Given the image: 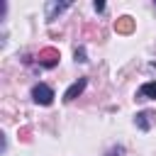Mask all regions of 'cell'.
I'll list each match as a JSON object with an SVG mask.
<instances>
[{"label": "cell", "instance_id": "6", "mask_svg": "<svg viewBox=\"0 0 156 156\" xmlns=\"http://www.w3.org/2000/svg\"><path fill=\"white\" fill-rule=\"evenodd\" d=\"M41 56H44V58H41V63H44V66H54V63H56V56H58V54L49 49V51H44Z\"/></svg>", "mask_w": 156, "mask_h": 156}, {"label": "cell", "instance_id": "3", "mask_svg": "<svg viewBox=\"0 0 156 156\" xmlns=\"http://www.w3.org/2000/svg\"><path fill=\"white\" fill-rule=\"evenodd\" d=\"M68 7H71V2H54V0L46 2V5H44V10H46V20H49V22L56 20V15H61V12L68 10Z\"/></svg>", "mask_w": 156, "mask_h": 156}, {"label": "cell", "instance_id": "2", "mask_svg": "<svg viewBox=\"0 0 156 156\" xmlns=\"http://www.w3.org/2000/svg\"><path fill=\"white\" fill-rule=\"evenodd\" d=\"M85 85H88V80H85V78H78L73 85H68V88H66V93H63V100H66V102L76 100V98H78V95L85 90Z\"/></svg>", "mask_w": 156, "mask_h": 156}, {"label": "cell", "instance_id": "7", "mask_svg": "<svg viewBox=\"0 0 156 156\" xmlns=\"http://www.w3.org/2000/svg\"><path fill=\"white\" fill-rule=\"evenodd\" d=\"M76 61H78V63H85V61H88V58H85V49H83V46H78V49H76Z\"/></svg>", "mask_w": 156, "mask_h": 156}, {"label": "cell", "instance_id": "9", "mask_svg": "<svg viewBox=\"0 0 156 156\" xmlns=\"http://www.w3.org/2000/svg\"><path fill=\"white\" fill-rule=\"evenodd\" d=\"M93 7H95V12H102V10H105V2H98V0H95Z\"/></svg>", "mask_w": 156, "mask_h": 156}, {"label": "cell", "instance_id": "4", "mask_svg": "<svg viewBox=\"0 0 156 156\" xmlns=\"http://www.w3.org/2000/svg\"><path fill=\"white\" fill-rule=\"evenodd\" d=\"M151 117H154V115H151L149 110L136 112V115H134V124H136L141 132H149V129H151Z\"/></svg>", "mask_w": 156, "mask_h": 156}, {"label": "cell", "instance_id": "5", "mask_svg": "<svg viewBox=\"0 0 156 156\" xmlns=\"http://www.w3.org/2000/svg\"><path fill=\"white\" fill-rule=\"evenodd\" d=\"M136 95H139V98H144V100H154V98H156V80L144 83V85L136 90Z\"/></svg>", "mask_w": 156, "mask_h": 156}, {"label": "cell", "instance_id": "8", "mask_svg": "<svg viewBox=\"0 0 156 156\" xmlns=\"http://www.w3.org/2000/svg\"><path fill=\"white\" fill-rule=\"evenodd\" d=\"M122 154H124V146H112L105 156H122Z\"/></svg>", "mask_w": 156, "mask_h": 156}, {"label": "cell", "instance_id": "1", "mask_svg": "<svg viewBox=\"0 0 156 156\" xmlns=\"http://www.w3.org/2000/svg\"><path fill=\"white\" fill-rule=\"evenodd\" d=\"M54 98H56V95H54V90H51L46 83H37V85L32 88V100H34L37 105H44V107H46V105L54 102Z\"/></svg>", "mask_w": 156, "mask_h": 156}]
</instances>
